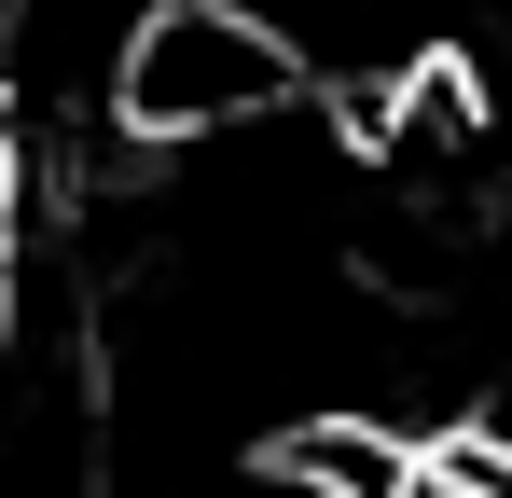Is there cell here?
Wrapping results in <instances>:
<instances>
[{
  "instance_id": "6da1fadb",
  "label": "cell",
  "mask_w": 512,
  "mask_h": 498,
  "mask_svg": "<svg viewBox=\"0 0 512 498\" xmlns=\"http://www.w3.org/2000/svg\"><path fill=\"white\" fill-rule=\"evenodd\" d=\"M305 97H319V70L263 0H139L111 42V139L125 153H208Z\"/></svg>"
}]
</instances>
